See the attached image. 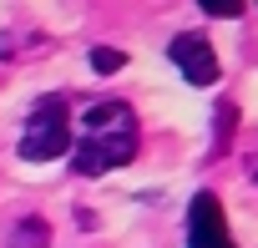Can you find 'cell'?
<instances>
[{
	"mask_svg": "<svg viewBox=\"0 0 258 248\" xmlns=\"http://www.w3.org/2000/svg\"><path fill=\"white\" fill-rule=\"evenodd\" d=\"M137 157V116L121 101H91L76 121V172L81 177H101L121 162Z\"/></svg>",
	"mask_w": 258,
	"mask_h": 248,
	"instance_id": "1",
	"label": "cell"
},
{
	"mask_svg": "<svg viewBox=\"0 0 258 248\" xmlns=\"http://www.w3.org/2000/svg\"><path fill=\"white\" fill-rule=\"evenodd\" d=\"M66 147H71V111H66L61 96H51V101H41V106L31 111V121H26L21 157H26V162H51V157H61Z\"/></svg>",
	"mask_w": 258,
	"mask_h": 248,
	"instance_id": "2",
	"label": "cell"
},
{
	"mask_svg": "<svg viewBox=\"0 0 258 248\" xmlns=\"http://www.w3.org/2000/svg\"><path fill=\"white\" fill-rule=\"evenodd\" d=\"M187 248H238L228 238V213L213 193H198L187 203Z\"/></svg>",
	"mask_w": 258,
	"mask_h": 248,
	"instance_id": "3",
	"label": "cell"
},
{
	"mask_svg": "<svg viewBox=\"0 0 258 248\" xmlns=\"http://www.w3.org/2000/svg\"><path fill=\"white\" fill-rule=\"evenodd\" d=\"M172 61H177V71L192 86H213L218 81V56H213V46L203 36H177L172 41Z\"/></svg>",
	"mask_w": 258,
	"mask_h": 248,
	"instance_id": "4",
	"label": "cell"
},
{
	"mask_svg": "<svg viewBox=\"0 0 258 248\" xmlns=\"http://www.w3.org/2000/svg\"><path fill=\"white\" fill-rule=\"evenodd\" d=\"M91 66H96L101 76H116V71L126 66V56H121V51H111V46H96V51H91Z\"/></svg>",
	"mask_w": 258,
	"mask_h": 248,
	"instance_id": "5",
	"label": "cell"
},
{
	"mask_svg": "<svg viewBox=\"0 0 258 248\" xmlns=\"http://www.w3.org/2000/svg\"><path fill=\"white\" fill-rule=\"evenodd\" d=\"M46 238H51V228H46L41 218H26V223H21V233H16V243H21V248H41Z\"/></svg>",
	"mask_w": 258,
	"mask_h": 248,
	"instance_id": "6",
	"label": "cell"
},
{
	"mask_svg": "<svg viewBox=\"0 0 258 248\" xmlns=\"http://www.w3.org/2000/svg\"><path fill=\"white\" fill-rule=\"evenodd\" d=\"M203 11H208V16H223V21H228V16H238L243 6H233V0H208Z\"/></svg>",
	"mask_w": 258,
	"mask_h": 248,
	"instance_id": "7",
	"label": "cell"
}]
</instances>
